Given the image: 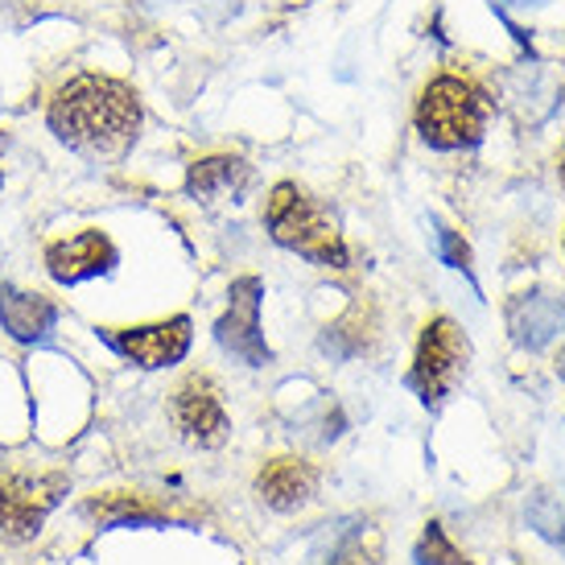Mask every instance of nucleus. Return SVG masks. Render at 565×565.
<instances>
[{
    "mask_svg": "<svg viewBox=\"0 0 565 565\" xmlns=\"http://www.w3.org/2000/svg\"><path fill=\"white\" fill-rule=\"evenodd\" d=\"M50 132L83 158H120L141 128V95L116 75L83 71L66 79L46 108Z\"/></svg>",
    "mask_w": 565,
    "mask_h": 565,
    "instance_id": "1",
    "label": "nucleus"
},
{
    "mask_svg": "<svg viewBox=\"0 0 565 565\" xmlns=\"http://www.w3.org/2000/svg\"><path fill=\"white\" fill-rule=\"evenodd\" d=\"M491 111H495V99L471 75L441 71L417 95L413 125H417V132H422V141L429 149L455 153V149H475L483 141Z\"/></svg>",
    "mask_w": 565,
    "mask_h": 565,
    "instance_id": "2",
    "label": "nucleus"
},
{
    "mask_svg": "<svg viewBox=\"0 0 565 565\" xmlns=\"http://www.w3.org/2000/svg\"><path fill=\"white\" fill-rule=\"evenodd\" d=\"M265 227L285 252H298L310 265L351 268V248H347L334 215L298 182H277L268 190Z\"/></svg>",
    "mask_w": 565,
    "mask_h": 565,
    "instance_id": "3",
    "label": "nucleus"
},
{
    "mask_svg": "<svg viewBox=\"0 0 565 565\" xmlns=\"http://www.w3.org/2000/svg\"><path fill=\"white\" fill-rule=\"evenodd\" d=\"M467 363H471V343L458 330L455 318H429L422 327V339H417L413 367H408V388L417 393V401L425 408H438L446 396L455 393V384L467 372Z\"/></svg>",
    "mask_w": 565,
    "mask_h": 565,
    "instance_id": "4",
    "label": "nucleus"
},
{
    "mask_svg": "<svg viewBox=\"0 0 565 565\" xmlns=\"http://www.w3.org/2000/svg\"><path fill=\"white\" fill-rule=\"evenodd\" d=\"M66 475L46 471H0V536L9 541H30L42 533L46 516L63 503Z\"/></svg>",
    "mask_w": 565,
    "mask_h": 565,
    "instance_id": "5",
    "label": "nucleus"
},
{
    "mask_svg": "<svg viewBox=\"0 0 565 565\" xmlns=\"http://www.w3.org/2000/svg\"><path fill=\"white\" fill-rule=\"evenodd\" d=\"M260 301H265L260 277H239L227 289V310L215 322V343L227 355H236L244 367H265V363H273V351H268L265 330H260Z\"/></svg>",
    "mask_w": 565,
    "mask_h": 565,
    "instance_id": "6",
    "label": "nucleus"
},
{
    "mask_svg": "<svg viewBox=\"0 0 565 565\" xmlns=\"http://www.w3.org/2000/svg\"><path fill=\"white\" fill-rule=\"evenodd\" d=\"M104 343L120 355V360L137 363V367H173V363L186 360L190 351V318H166V322H149V327H104Z\"/></svg>",
    "mask_w": 565,
    "mask_h": 565,
    "instance_id": "7",
    "label": "nucleus"
},
{
    "mask_svg": "<svg viewBox=\"0 0 565 565\" xmlns=\"http://www.w3.org/2000/svg\"><path fill=\"white\" fill-rule=\"evenodd\" d=\"M170 417L178 425L182 441L199 446V450H220L232 422H227V408L220 401V388L211 376H186L178 384V393L170 401Z\"/></svg>",
    "mask_w": 565,
    "mask_h": 565,
    "instance_id": "8",
    "label": "nucleus"
},
{
    "mask_svg": "<svg viewBox=\"0 0 565 565\" xmlns=\"http://www.w3.org/2000/svg\"><path fill=\"white\" fill-rule=\"evenodd\" d=\"M508 334L524 351H545L553 339L565 334V294L557 289H524L508 301Z\"/></svg>",
    "mask_w": 565,
    "mask_h": 565,
    "instance_id": "9",
    "label": "nucleus"
},
{
    "mask_svg": "<svg viewBox=\"0 0 565 565\" xmlns=\"http://www.w3.org/2000/svg\"><path fill=\"white\" fill-rule=\"evenodd\" d=\"M116 260H120V252L99 227H87L79 236L58 239V244L46 248V268L58 285H79L92 281V277H104V273L116 268Z\"/></svg>",
    "mask_w": 565,
    "mask_h": 565,
    "instance_id": "10",
    "label": "nucleus"
},
{
    "mask_svg": "<svg viewBox=\"0 0 565 565\" xmlns=\"http://www.w3.org/2000/svg\"><path fill=\"white\" fill-rule=\"evenodd\" d=\"M318 483H322V475H318L315 462H306V458H273V462H265V471L256 475V495L273 512H301L318 495Z\"/></svg>",
    "mask_w": 565,
    "mask_h": 565,
    "instance_id": "11",
    "label": "nucleus"
},
{
    "mask_svg": "<svg viewBox=\"0 0 565 565\" xmlns=\"http://www.w3.org/2000/svg\"><path fill=\"white\" fill-rule=\"evenodd\" d=\"M58 322V306L42 294H25L13 285H0V327L9 330L17 343H46L50 330Z\"/></svg>",
    "mask_w": 565,
    "mask_h": 565,
    "instance_id": "12",
    "label": "nucleus"
},
{
    "mask_svg": "<svg viewBox=\"0 0 565 565\" xmlns=\"http://www.w3.org/2000/svg\"><path fill=\"white\" fill-rule=\"evenodd\" d=\"M83 516H92L99 529H158L170 524V512L141 491H108L83 503Z\"/></svg>",
    "mask_w": 565,
    "mask_h": 565,
    "instance_id": "13",
    "label": "nucleus"
},
{
    "mask_svg": "<svg viewBox=\"0 0 565 565\" xmlns=\"http://www.w3.org/2000/svg\"><path fill=\"white\" fill-rule=\"evenodd\" d=\"M248 161L232 158V153H215V158L194 161L186 170V194L199 203H215V199H239L248 186Z\"/></svg>",
    "mask_w": 565,
    "mask_h": 565,
    "instance_id": "14",
    "label": "nucleus"
},
{
    "mask_svg": "<svg viewBox=\"0 0 565 565\" xmlns=\"http://www.w3.org/2000/svg\"><path fill=\"white\" fill-rule=\"evenodd\" d=\"M372 343H376V315H372V306L355 301L334 327H327L318 347L334 360H355L363 351H372Z\"/></svg>",
    "mask_w": 565,
    "mask_h": 565,
    "instance_id": "15",
    "label": "nucleus"
},
{
    "mask_svg": "<svg viewBox=\"0 0 565 565\" xmlns=\"http://www.w3.org/2000/svg\"><path fill=\"white\" fill-rule=\"evenodd\" d=\"M413 562L417 565H475L471 557L446 536V529H441L438 520L425 524L422 541H417V550H413Z\"/></svg>",
    "mask_w": 565,
    "mask_h": 565,
    "instance_id": "16",
    "label": "nucleus"
},
{
    "mask_svg": "<svg viewBox=\"0 0 565 565\" xmlns=\"http://www.w3.org/2000/svg\"><path fill=\"white\" fill-rule=\"evenodd\" d=\"M438 252H441V260L450 268H458L467 281H475V273H471V248H467V239L458 236L455 227H446V223H438Z\"/></svg>",
    "mask_w": 565,
    "mask_h": 565,
    "instance_id": "17",
    "label": "nucleus"
},
{
    "mask_svg": "<svg viewBox=\"0 0 565 565\" xmlns=\"http://www.w3.org/2000/svg\"><path fill=\"white\" fill-rule=\"evenodd\" d=\"M557 178H562V186H565V145H562V153H557Z\"/></svg>",
    "mask_w": 565,
    "mask_h": 565,
    "instance_id": "18",
    "label": "nucleus"
},
{
    "mask_svg": "<svg viewBox=\"0 0 565 565\" xmlns=\"http://www.w3.org/2000/svg\"><path fill=\"white\" fill-rule=\"evenodd\" d=\"M557 376L565 380V343H562V351H557Z\"/></svg>",
    "mask_w": 565,
    "mask_h": 565,
    "instance_id": "19",
    "label": "nucleus"
},
{
    "mask_svg": "<svg viewBox=\"0 0 565 565\" xmlns=\"http://www.w3.org/2000/svg\"><path fill=\"white\" fill-rule=\"evenodd\" d=\"M512 4H536V0H512Z\"/></svg>",
    "mask_w": 565,
    "mask_h": 565,
    "instance_id": "20",
    "label": "nucleus"
}]
</instances>
